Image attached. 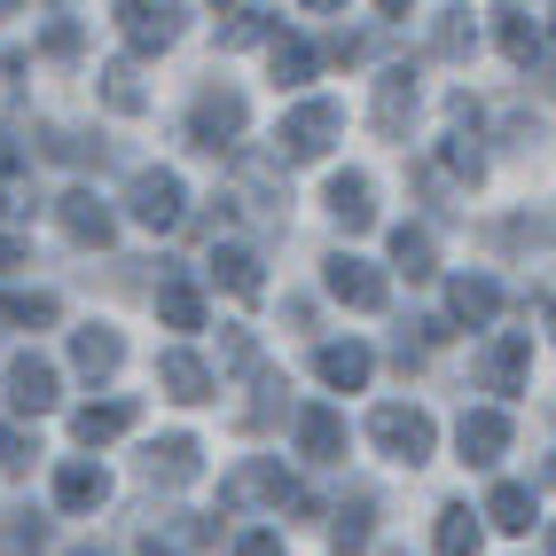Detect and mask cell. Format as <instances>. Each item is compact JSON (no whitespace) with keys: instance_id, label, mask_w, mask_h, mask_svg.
<instances>
[{"instance_id":"cell-14","label":"cell","mask_w":556,"mask_h":556,"mask_svg":"<svg viewBox=\"0 0 556 556\" xmlns=\"http://www.w3.org/2000/svg\"><path fill=\"white\" fill-rule=\"evenodd\" d=\"M197 470H204V447L189 431H173V439H157V447L141 455V478H150V486H189Z\"/></svg>"},{"instance_id":"cell-23","label":"cell","mask_w":556,"mask_h":556,"mask_svg":"<svg viewBox=\"0 0 556 556\" xmlns=\"http://www.w3.org/2000/svg\"><path fill=\"white\" fill-rule=\"evenodd\" d=\"M447 314L478 329V321H494V314H502V290H494L486 275H455V282H447Z\"/></svg>"},{"instance_id":"cell-44","label":"cell","mask_w":556,"mask_h":556,"mask_svg":"<svg viewBox=\"0 0 556 556\" xmlns=\"http://www.w3.org/2000/svg\"><path fill=\"white\" fill-rule=\"evenodd\" d=\"M134 556H173V548H157V541H141V548H134Z\"/></svg>"},{"instance_id":"cell-2","label":"cell","mask_w":556,"mask_h":556,"mask_svg":"<svg viewBox=\"0 0 556 556\" xmlns=\"http://www.w3.org/2000/svg\"><path fill=\"white\" fill-rule=\"evenodd\" d=\"M219 502H228V509H243V502H275V509L314 517V494H306L282 463H243V470H228V478H219Z\"/></svg>"},{"instance_id":"cell-10","label":"cell","mask_w":556,"mask_h":556,"mask_svg":"<svg viewBox=\"0 0 556 556\" xmlns=\"http://www.w3.org/2000/svg\"><path fill=\"white\" fill-rule=\"evenodd\" d=\"M321 204H329V219H338L345 236H361V228H377V189H368V173H329V189H321Z\"/></svg>"},{"instance_id":"cell-8","label":"cell","mask_w":556,"mask_h":556,"mask_svg":"<svg viewBox=\"0 0 556 556\" xmlns=\"http://www.w3.org/2000/svg\"><path fill=\"white\" fill-rule=\"evenodd\" d=\"M55 219H63L71 243H94V251L118 236V219H110V204H102L94 189H63V197H55Z\"/></svg>"},{"instance_id":"cell-19","label":"cell","mask_w":556,"mask_h":556,"mask_svg":"<svg viewBox=\"0 0 556 556\" xmlns=\"http://www.w3.org/2000/svg\"><path fill=\"white\" fill-rule=\"evenodd\" d=\"M71 431H79V447H110V439L134 431V400H87L79 416H71Z\"/></svg>"},{"instance_id":"cell-22","label":"cell","mask_w":556,"mask_h":556,"mask_svg":"<svg viewBox=\"0 0 556 556\" xmlns=\"http://www.w3.org/2000/svg\"><path fill=\"white\" fill-rule=\"evenodd\" d=\"M71 361H79V377H118V361H126V345H118V329H71Z\"/></svg>"},{"instance_id":"cell-35","label":"cell","mask_w":556,"mask_h":556,"mask_svg":"<svg viewBox=\"0 0 556 556\" xmlns=\"http://www.w3.org/2000/svg\"><path fill=\"white\" fill-rule=\"evenodd\" d=\"M48 157H63V165H87V157H102V141L71 134V126H48Z\"/></svg>"},{"instance_id":"cell-24","label":"cell","mask_w":556,"mask_h":556,"mask_svg":"<svg viewBox=\"0 0 556 556\" xmlns=\"http://www.w3.org/2000/svg\"><path fill=\"white\" fill-rule=\"evenodd\" d=\"M212 282H228L236 299H258V290H267V275H258V251L219 243V251H212Z\"/></svg>"},{"instance_id":"cell-20","label":"cell","mask_w":556,"mask_h":556,"mask_svg":"<svg viewBox=\"0 0 556 556\" xmlns=\"http://www.w3.org/2000/svg\"><path fill=\"white\" fill-rule=\"evenodd\" d=\"M368 541H377V502H368V494L329 509V548H338V556H361Z\"/></svg>"},{"instance_id":"cell-17","label":"cell","mask_w":556,"mask_h":556,"mask_svg":"<svg viewBox=\"0 0 556 556\" xmlns=\"http://www.w3.org/2000/svg\"><path fill=\"white\" fill-rule=\"evenodd\" d=\"M157 384H165V400H180V407H204L212 400V368L197 361V353H157Z\"/></svg>"},{"instance_id":"cell-45","label":"cell","mask_w":556,"mask_h":556,"mask_svg":"<svg viewBox=\"0 0 556 556\" xmlns=\"http://www.w3.org/2000/svg\"><path fill=\"white\" fill-rule=\"evenodd\" d=\"M71 556H110V548H102V541H87V548H71Z\"/></svg>"},{"instance_id":"cell-25","label":"cell","mask_w":556,"mask_h":556,"mask_svg":"<svg viewBox=\"0 0 556 556\" xmlns=\"http://www.w3.org/2000/svg\"><path fill=\"white\" fill-rule=\"evenodd\" d=\"M314 71H321V48L299 31H275V87H306Z\"/></svg>"},{"instance_id":"cell-26","label":"cell","mask_w":556,"mask_h":556,"mask_svg":"<svg viewBox=\"0 0 556 556\" xmlns=\"http://www.w3.org/2000/svg\"><path fill=\"white\" fill-rule=\"evenodd\" d=\"M494 16H502V24H494V31H502V55H509L517 71H533V63H541V24H533L526 9H494Z\"/></svg>"},{"instance_id":"cell-30","label":"cell","mask_w":556,"mask_h":556,"mask_svg":"<svg viewBox=\"0 0 556 556\" xmlns=\"http://www.w3.org/2000/svg\"><path fill=\"white\" fill-rule=\"evenodd\" d=\"M157 321H165V329H204L197 282H165V290H157Z\"/></svg>"},{"instance_id":"cell-42","label":"cell","mask_w":556,"mask_h":556,"mask_svg":"<svg viewBox=\"0 0 556 556\" xmlns=\"http://www.w3.org/2000/svg\"><path fill=\"white\" fill-rule=\"evenodd\" d=\"M24 258H31V251H24V236H0V275H16Z\"/></svg>"},{"instance_id":"cell-7","label":"cell","mask_w":556,"mask_h":556,"mask_svg":"<svg viewBox=\"0 0 556 556\" xmlns=\"http://www.w3.org/2000/svg\"><path fill=\"white\" fill-rule=\"evenodd\" d=\"M321 282H329V299H345V306H361V314H377V306H384V275L368 267V258H353V251L329 258Z\"/></svg>"},{"instance_id":"cell-27","label":"cell","mask_w":556,"mask_h":556,"mask_svg":"<svg viewBox=\"0 0 556 556\" xmlns=\"http://www.w3.org/2000/svg\"><path fill=\"white\" fill-rule=\"evenodd\" d=\"M392 267H400L407 282L439 275V243H431V228H392Z\"/></svg>"},{"instance_id":"cell-33","label":"cell","mask_w":556,"mask_h":556,"mask_svg":"<svg viewBox=\"0 0 556 556\" xmlns=\"http://www.w3.org/2000/svg\"><path fill=\"white\" fill-rule=\"evenodd\" d=\"M251 40H275V16H267V9H228L219 48H251Z\"/></svg>"},{"instance_id":"cell-1","label":"cell","mask_w":556,"mask_h":556,"mask_svg":"<svg viewBox=\"0 0 556 556\" xmlns=\"http://www.w3.org/2000/svg\"><path fill=\"white\" fill-rule=\"evenodd\" d=\"M338 134H345V110L338 102H299L275 126V165H314V157H329V141H338Z\"/></svg>"},{"instance_id":"cell-31","label":"cell","mask_w":556,"mask_h":556,"mask_svg":"<svg viewBox=\"0 0 556 556\" xmlns=\"http://www.w3.org/2000/svg\"><path fill=\"white\" fill-rule=\"evenodd\" d=\"M486 517L502 533H533V486H494L486 494Z\"/></svg>"},{"instance_id":"cell-21","label":"cell","mask_w":556,"mask_h":556,"mask_svg":"<svg viewBox=\"0 0 556 556\" xmlns=\"http://www.w3.org/2000/svg\"><path fill=\"white\" fill-rule=\"evenodd\" d=\"M110 502V478H102V463H63L55 470V509H71V517H79V509H102Z\"/></svg>"},{"instance_id":"cell-9","label":"cell","mask_w":556,"mask_h":556,"mask_svg":"<svg viewBox=\"0 0 556 556\" xmlns=\"http://www.w3.org/2000/svg\"><path fill=\"white\" fill-rule=\"evenodd\" d=\"M180 16H189V9H141V0H126V9H118V31H126L134 55H165V48L180 40Z\"/></svg>"},{"instance_id":"cell-4","label":"cell","mask_w":556,"mask_h":556,"mask_svg":"<svg viewBox=\"0 0 556 556\" xmlns=\"http://www.w3.org/2000/svg\"><path fill=\"white\" fill-rule=\"evenodd\" d=\"M243 118H251V110H243V94H236V87H204V94H197V110H189V141L219 157V150H236Z\"/></svg>"},{"instance_id":"cell-29","label":"cell","mask_w":556,"mask_h":556,"mask_svg":"<svg viewBox=\"0 0 556 556\" xmlns=\"http://www.w3.org/2000/svg\"><path fill=\"white\" fill-rule=\"evenodd\" d=\"M63 306L48 299V290H9V299H0V329H48Z\"/></svg>"},{"instance_id":"cell-34","label":"cell","mask_w":556,"mask_h":556,"mask_svg":"<svg viewBox=\"0 0 556 556\" xmlns=\"http://www.w3.org/2000/svg\"><path fill=\"white\" fill-rule=\"evenodd\" d=\"M102 94H110V110H126V118L150 102V94H141V71H134V63H110V71H102Z\"/></svg>"},{"instance_id":"cell-38","label":"cell","mask_w":556,"mask_h":556,"mask_svg":"<svg viewBox=\"0 0 556 556\" xmlns=\"http://www.w3.org/2000/svg\"><path fill=\"white\" fill-rule=\"evenodd\" d=\"M0 463H9V470H24V463H31V439H24L16 424H0Z\"/></svg>"},{"instance_id":"cell-37","label":"cell","mask_w":556,"mask_h":556,"mask_svg":"<svg viewBox=\"0 0 556 556\" xmlns=\"http://www.w3.org/2000/svg\"><path fill=\"white\" fill-rule=\"evenodd\" d=\"M40 48L71 63V55H79V48H87V31H79V24H71V16H55V24H48V40H40Z\"/></svg>"},{"instance_id":"cell-48","label":"cell","mask_w":556,"mask_h":556,"mask_svg":"<svg viewBox=\"0 0 556 556\" xmlns=\"http://www.w3.org/2000/svg\"><path fill=\"white\" fill-rule=\"evenodd\" d=\"M548 556H556V526H548Z\"/></svg>"},{"instance_id":"cell-3","label":"cell","mask_w":556,"mask_h":556,"mask_svg":"<svg viewBox=\"0 0 556 556\" xmlns=\"http://www.w3.org/2000/svg\"><path fill=\"white\" fill-rule=\"evenodd\" d=\"M368 439H377V447L392 455V463H407V470H416V463H431V416H424V407H407V400H384L377 407V416H368Z\"/></svg>"},{"instance_id":"cell-5","label":"cell","mask_w":556,"mask_h":556,"mask_svg":"<svg viewBox=\"0 0 556 556\" xmlns=\"http://www.w3.org/2000/svg\"><path fill=\"white\" fill-rule=\"evenodd\" d=\"M455 447H463V463H470V470H494V463L509 455V416H502V407H463Z\"/></svg>"},{"instance_id":"cell-13","label":"cell","mask_w":556,"mask_h":556,"mask_svg":"<svg viewBox=\"0 0 556 556\" xmlns=\"http://www.w3.org/2000/svg\"><path fill=\"white\" fill-rule=\"evenodd\" d=\"M236 189H243V212H258L267 228H282V212H290V189L275 180L267 157H236Z\"/></svg>"},{"instance_id":"cell-40","label":"cell","mask_w":556,"mask_h":556,"mask_svg":"<svg viewBox=\"0 0 556 556\" xmlns=\"http://www.w3.org/2000/svg\"><path fill=\"white\" fill-rule=\"evenodd\" d=\"M236 556H282V533H243Z\"/></svg>"},{"instance_id":"cell-39","label":"cell","mask_w":556,"mask_h":556,"mask_svg":"<svg viewBox=\"0 0 556 556\" xmlns=\"http://www.w3.org/2000/svg\"><path fill=\"white\" fill-rule=\"evenodd\" d=\"M463 48H470V24L447 16V24H439V55H463Z\"/></svg>"},{"instance_id":"cell-16","label":"cell","mask_w":556,"mask_h":556,"mask_svg":"<svg viewBox=\"0 0 556 556\" xmlns=\"http://www.w3.org/2000/svg\"><path fill=\"white\" fill-rule=\"evenodd\" d=\"M368 368H377V353L353 345V338H338V345H321V353H314V377H321L329 392H361V384H368Z\"/></svg>"},{"instance_id":"cell-11","label":"cell","mask_w":556,"mask_h":556,"mask_svg":"<svg viewBox=\"0 0 556 556\" xmlns=\"http://www.w3.org/2000/svg\"><path fill=\"white\" fill-rule=\"evenodd\" d=\"M9 407H16V416H48V407H55V361L16 353L9 361Z\"/></svg>"},{"instance_id":"cell-32","label":"cell","mask_w":556,"mask_h":556,"mask_svg":"<svg viewBox=\"0 0 556 556\" xmlns=\"http://www.w3.org/2000/svg\"><path fill=\"white\" fill-rule=\"evenodd\" d=\"M0 556H48V517L16 509L9 526H0Z\"/></svg>"},{"instance_id":"cell-6","label":"cell","mask_w":556,"mask_h":556,"mask_svg":"<svg viewBox=\"0 0 556 556\" xmlns=\"http://www.w3.org/2000/svg\"><path fill=\"white\" fill-rule=\"evenodd\" d=\"M180 173H134V189H126V212L141 219V228H180Z\"/></svg>"},{"instance_id":"cell-18","label":"cell","mask_w":556,"mask_h":556,"mask_svg":"<svg viewBox=\"0 0 556 556\" xmlns=\"http://www.w3.org/2000/svg\"><path fill=\"white\" fill-rule=\"evenodd\" d=\"M299 455L306 463H345V416L338 407H299Z\"/></svg>"},{"instance_id":"cell-36","label":"cell","mask_w":556,"mask_h":556,"mask_svg":"<svg viewBox=\"0 0 556 556\" xmlns=\"http://www.w3.org/2000/svg\"><path fill=\"white\" fill-rule=\"evenodd\" d=\"M16 173H24V157H16V141L0 134V212H24V189H16Z\"/></svg>"},{"instance_id":"cell-15","label":"cell","mask_w":556,"mask_h":556,"mask_svg":"<svg viewBox=\"0 0 556 556\" xmlns=\"http://www.w3.org/2000/svg\"><path fill=\"white\" fill-rule=\"evenodd\" d=\"M526 361H533V338L509 329V338H494L486 353H478V384H486V392H517V384H526Z\"/></svg>"},{"instance_id":"cell-49","label":"cell","mask_w":556,"mask_h":556,"mask_svg":"<svg viewBox=\"0 0 556 556\" xmlns=\"http://www.w3.org/2000/svg\"><path fill=\"white\" fill-rule=\"evenodd\" d=\"M392 556H400V548H392Z\"/></svg>"},{"instance_id":"cell-47","label":"cell","mask_w":556,"mask_h":556,"mask_svg":"<svg viewBox=\"0 0 556 556\" xmlns=\"http://www.w3.org/2000/svg\"><path fill=\"white\" fill-rule=\"evenodd\" d=\"M548 338H556V306H548Z\"/></svg>"},{"instance_id":"cell-12","label":"cell","mask_w":556,"mask_h":556,"mask_svg":"<svg viewBox=\"0 0 556 556\" xmlns=\"http://www.w3.org/2000/svg\"><path fill=\"white\" fill-rule=\"evenodd\" d=\"M416 102H424V94H416V71H407V63L384 71V79H377V134H384V141H407V126H416Z\"/></svg>"},{"instance_id":"cell-46","label":"cell","mask_w":556,"mask_h":556,"mask_svg":"<svg viewBox=\"0 0 556 556\" xmlns=\"http://www.w3.org/2000/svg\"><path fill=\"white\" fill-rule=\"evenodd\" d=\"M541 478H548V486H556V463H548V470H541Z\"/></svg>"},{"instance_id":"cell-43","label":"cell","mask_w":556,"mask_h":556,"mask_svg":"<svg viewBox=\"0 0 556 556\" xmlns=\"http://www.w3.org/2000/svg\"><path fill=\"white\" fill-rule=\"evenodd\" d=\"M173 533H180V548H204V541H212V526H204V517H180Z\"/></svg>"},{"instance_id":"cell-28","label":"cell","mask_w":556,"mask_h":556,"mask_svg":"<svg viewBox=\"0 0 556 556\" xmlns=\"http://www.w3.org/2000/svg\"><path fill=\"white\" fill-rule=\"evenodd\" d=\"M439 556H478V541H486V526H478V509H463V502H447L439 509Z\"/></svg>"},{"instance_id":"cell-41","label":"cell","mask_w":556,"mask_h":556,"mask_svg":"<svg viewBox=\"0 0 556 556\" xmlns=\"http://www.w3.org/2000/svg\"><path fill=\"white\" fill-rule=\"evenodd\" d=\"M228 368H258V345L243 338V329H228Z\"/></svg>"}]
</instances>
